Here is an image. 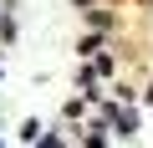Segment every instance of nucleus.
<instances>
[{"instance_id": "1", "label": "nucleus", "mask_w": 153, "mask_h": 148, "mask_svg": "<svg viewBox=\"0 0 153 148\" xmlns=\"http://www.w3.org/2000/svg\"><path fill=\"white\" fill-rule=\"evenodd\" d=\"M117 128H123V138H133V133H138V118H133V112H117Z\"/></svg>"}, {"instance_id": "2", "label": "nucleus", "mask_w": 153, "mask_h": 148, "mask_svg": "<svg viewBox=\"0 0 153 148\" xmlns=\"http://www.w3.org/2000/svg\"><path fill=\"white\" fill-rule=\"evenodd\" d=\"M41 148H61V138H41Z\"/></svg>"}, {"instance_id": "3", "label": "nucleus", "mask_w": 153, "mask_h": 148, "mask_svg": "<svg viewBox=\"0 0 153 148\" xmlns=\"http://www.w3.org/2000/svg\"><path fill=\"white\" fill-rule=\"evenodd\" d=\"M148 107H153V92H148Z\"/></svg>"}]
</instances>
